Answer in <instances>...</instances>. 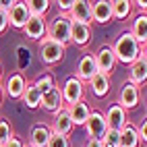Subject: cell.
I'll return each mask as SVG.
<instances>
[{"mask_svg":"<svg viewBox=\"0 0 147 147\" xmlns=\"http://www.w3.org/2000/svg\"><path fill=\"white\" fill-rule=\"evenodd\" d=\"M77 0H58L56 6H58V13H62V15H68L73 11V6H75Z\"/></svg>","mask_w":147,"mask_h":147,"instance_id":"obj_31","label":"cell"},{"mask_svg":"<svg viewBox=\"0 0 147 147\" xmlns=\"http://www.w3.org/2000/svg\"><path fill=\"white\" fill-rule=\"evenodd\" d=\"M91 42V27L81 23H71V44L77 48H85Z\"/></svg>","mask_w":147,"mask_h":147,"instance_id":"obj_19","label":"cell"},{"mask_svg":"<svg viewBox=\"0 0 147 147\" xmlns=\"http://www.w3.org/2000/svg\"><path fill=\"white\" fill-rule=\"evenodd\" d=\"M110 8H112V19H116V21H124L126 17H131L133 2H131V0H112Z\"/></svg>","mask_w":147,"mask_h":147,"instance_id":"obj_25","label":"cell"},{"mask_svg":"<svg viewBox=\"0 0 147 147\" xmlns=\"http://www.w3.org/2000/svg\"><path fill=\"white\" fill-rule=\"evenodd\" d=\"M40 100H42L40 89H37L33 83H29V81H27L25 91H23V95H21V102L29 108V110H35V108H40Z\"/></svg>","mask_w":147,"mask_h":147,"instance_id":"obj_24","label":"cell"},{"mask_svg":"<svg viewBox=\"0 0 147 147\" xmlns=\"http://www.w3.org/2000/svg\"><path fill=\"white\" fill-rule=\"evenodd\" d=\"M85 147H104V145H102V141H93V139H87Z\"/></svg>","mask_w":147,"mask_h":147,"instance_id":"obj_35","label":"cell"},{"mask_svg":"<svg viewBox=\"0 0 147 147\" xmlns=\"http://www.w3.org/2000/svg\"><path fill=\"white\" fill-rule=\"evenodd\" d=\"M93 60H95V68L97 73H102L106 77H112L114 68H116V58H114V52H112V46H102L100 50L93 54Z\"/></svg>","mask_w":147,"mask_h":147,"instance_id":"obj_5","label":"cell"},{"mask_svg":"<svg viewBox=\"0 0 147 147\" xmlns=\"http://www.w3.org/2000/svg\"><path fill=\"white\" fill-rule=\"evenodd\" d=\"M6 29H8V17H6L4 11H0V35H2Z\"/></svg>","mask_w":147,"mask_h":147,"instance_id":"obj_34","label":"cell"},{"mask_svg":"<svg viewBox=\"0 0 147 147\" xmlns=\"http://www.w3.org/2000/svg\"><path fill=\"white\" fill-rule=\"evenodd\" d=\"M40 108L46 112H58L60 108H64V102H62V93H60V87L54 85L50 91L42 93V100H40Z\"/></svg>","mask_w":147,"mask_h":147,"instance_id":"obj_16","label":"cell"},{"mask_svg":"<svg viewBox=\"0 0 147 147\" xmlns=\"http://www.w3.org/2000/svg\"><path fill=\"white\" fill-rule=\"evenodd\" d=\"M120 147H141L137 137V126L133 122H126L120 129Z\"/></svg>","mask_w":147,"mask_h":147,"instance_id":"obj_23","label":"cell"},{"mask_svg":"<svg viewBox=\"0 0 147 147\" xmlns=\"http://www.w3.org/2000/svg\"><path fill=\"white\" fill-rule=\"evenodd\" d=\"M110 79H112V77H106V75H102V73H95L93 79L87 83V85H89L91 93L102 100V97H106L108 93H110Z\"/></svg>","mask_w":147,"mask_h":147,"instance_id":"obj_22","label":"cell"},{"mask_svg":"<svg viewBox=\"0 0 147 147\" xmlns=\"http://www.w3.org/2000/svg\"><path fill=\"white\" fill-rule=\"evenodd\" d=\"M46 25H48V21L44 17H29V21L25 23V27L21 29V31L25 33L27 40L40 42V40L46 37Z\"/></svg>","mask_w":147,"mask_h":147,"instance_id":"obj_11","label":"cell"},{"mask_svg":"<svg viewBox=\"0 0 147 147\" xmlns=\"http://www.w3.org/2000/svg\"><path fill=\"white\" fill-rule=\"evenodd\" d=\"M60 93H62V102H64L66 108L77 104V102H83V97H85V83H81L75 75H71V77H66V81L62 83Z\"/></svg>","mask_w":147,"mask_h":147,"instance_id":"obj_4","label":"cell"},{"mask_svg":"<svg viewBox=\"0 0 147 147\" xmlns=\"http://www.w3.org/2000/svg\"><path fill=\"white\" fill-rule=\"evenodd\" d=\"M25 147H29V145H25Z\"/></svg>","mask_w":147,"mask_h":147,"instance_id":"obj_39","label":"cell"},{"mask_svg":"<svg viewBox=\"0 0 147 147\" xmlns=\"http://www.w3.org/2000/svg\"><path fill=\"white\" fill-rule=\"evenodd\" d=\"M104 114V120H106V126H108V131H120L122 126L129 122V118H126V112L122 110V108L118 104H112L110 108H108Z\"/></svg>","mask_w":147,"mask_h":147,"instance_id":"obj_10","label":"cell"},{"mask_svg":"<svg viewBox=\"0 0 147 147\" xmlns=\"http://www.w3.org/2000/svg\"><path fill=\"white\" fill-rule=\"evenodd\" d=\"M13 135H15L13 133V124L8 122L6 118H0V145H4Z\"/></svg>","mask_w":147,"mask_h":147,"instance_id":"obj_29","label":"cell"},{"mask_svg":"<svg viewBox=\"0 0 147 147\" xmlns=\"http://www.w3.org/2000/svg\"><path fill=\"white\" fill-rule=\"evenodd\" d=\"M137 137H139V143H141V145L147 143V122H145V120H143V124L137 126Z\"/></svg>","mask_w":147,"mask_h":147,"instance_id":"obj_32","label":"cell"},{"mask_svg":"<svg viewBox=\"0 0 147 147\" xmlns=\"http://www.w3.org/2000/svg\"><path fill=\"white\" fill-rule=\"evenodd\" d=\"M25 85H27V81H25L23 73H13V75L4 81V85H2L4 95H8L11 100H21V95H23V91H25Z\"/></svg>","mask_w":147,"mask_h":147,"instance_id":"obj_15","label":"cell"},{"mask_svg":"<svg viewBox=\"0 0 147 147\" xmlns=\"http://www.w3.org/2000/svg\"><path fill=\"white\" fill-rule=\"evenodd\" d=\"M102 145L104 147H120V131H106Z\"/></svg>","mask_w":147,"mask_h":147,"instance_id":"obj_28","label":"cell"},{"mask_svg":"<svg viewBox=\"0 0 147 147\" xmlns=\"http://www.w3.org/2000/svg\"><path fill=\"white\" fill-rule=\"evenodd\" d=\"M50 126L44 122H37L29 131V147H46L50 141Z\"/></svg>","mask_w":147,"mask_h":147,"instance_id":"obj_17","label":"cell"},{"mask_svg":"<svg viewBox=\"0 0 147 147\" xmlns=\"http://www.w3.org/2000/svg\"><path fill=\"white\" fill-rule=\"evenodd\" d=\"M133 4H137V6H139L143 13H145V8H147V2H143V0H137V2H133Z\"/></svg>","mask_w":147,"mask_h":147,"instance_id":"obj_36","label":"cell"},{"mask_svg":"<svg viewBox=\"0 0 147 147\" xmlns=\"http://www.w3.org/2000/svg\"><path fill=\"white\" fill-rule=\"evenodd\" d=\"M66 17L71 19V23H81V25L91 27L93 25V21H91V2H87V0H77L73 11Z\"/></svg>","mask_w":147,"mask_h":147,"instance_id":"obj_12","label":"cell"},{"mask_svg":"<svg viewBox=\"0 0 147 147\" xmlns=\"http://www.w3.org/2000/svg\"><path fill=\"white\" fill-rule=\"evenodd\" d=\"M46 147H71V139L68 137H60V135H50V141Z\"/></svg>","mask_w":147,"mask_h":147,"instance_id":"obj_30","label":"cell"},{"mask_svg":"<svg viewBox=\"0 0 147 147\" xmlns=\"http://www.w3.org/2000/svg\"><path fill=\"white\" fill-rule=\"evenodd\" d=\"M0 147H2V145H0Z\"/></svg>","mask_w":147,"mask_h":147,"instance_id":"obj_40","label":"cell"},{"mask_svg":"<svg viewBox=\"0 0 147 147\" xmlns=\"http://www.w3.org/2000/svg\"><path fill=\"white\" fill-rule=\"evenodd\" d=\"M6 17H8V27H13V29H21L25 27V23L29 21V15L27 13V6H25V2L23 0H17V2L13 4V8L6 13Z\"/></svg>","mask_w":147,"mask_h":147,"instance_id":"obj_13","label":"cell"},{"mask_svg":"<svg viewBox=\"0 0 147 147\" xmlns=\"http://www.w3.org/2000/svg\"><path fill=\"white\" fill-rule=\"evenodd\" d=\"M23 2H25L27 13L31 17H44V19H46L48 11H50V6H52L50 0H23Z\"/></svg>","mask_w":147,"mask_h":147,"instance_id":"obj_26","label":"cell"},{"mask_svg":"<svg viewBox=\"0 0 147 147\" xmlns=\"http://www.w3.org/2000/svg\"><path fill=\"white\" fill-rule=\"evenodd\" d=\"M85 133L89 139L93 141H102L104 139V135L108 131V126H106V120H104V114L100 110H91L89 112V118L85 120Z\"/></svg>","mask_w":147,"mask_h":147,"instance_id":"obj_7","label":"cell"},{"mask_svg":"<svg viewBox=\"0 0 147 147\" xmlns=\"http://www.w3.org/2000/svg\"><path fill=\"white\" fill-rule=\"evenodd\" d=\"M46 37L52 42H58L62 46L71 44V19L66 15L58 13L50 23L46 25Z\"/></svg>","mask_w":147,"mask_h":147,"instance_id":"obj_2","label":"cell"},{"mask_svg":"<svg viewBox=\"0 0 147 147\" xmlns=\"http://www.w3.org/2000/svg\"><path fill=\"white\" fill-rule=\"evenodd\" d=\"M143 50H145V48H141L139 44L135 42V37L131 35V31H122L118 37H116L114 46H112L116 62H122V64H129V66L139 58V54Z\"/></svg>","mask_w":147,"mask_h":147,"instance_id":"obj_1","label":"cell"},{"mask_svg":"<svg viewBox=\"0 0 147 147\" xmlns=\"http://www.w3.org/2000/svg\"><path fill=\"white\" fill-rule=\"evenodd\" d=\"M139 100H141V91H139V87L129 83V81H124L122 87H120V91H118V104L124 112H129V110H135L137 106H139Z\"/></svg>","mask_w":147,"mask_h":147,"instance_id":"obj_6","label":"cell"},{"mask_svg":"<svg viewBox=\"0 0 147 147\" xmlns=\"http://www.w3.org/2000/svg\"><path fill=\"white\" fill-rule=\"evenodd\" d=\"M0 83H2V64H0Z\"/></svg>","mask_w":147,"mask_h":147,"instance_id":"obj_38","label":"cell"},{"mask_svg":"<svg viewBox=\"0 0 147 147\" xmlns=\"http://www.w3.org/2000/svg\"><path fill=\"white\" fill-rule=\"evenodd\" d=\"M48 126H50V133H54V135L71 137V133L75 131V126H73V122H71V116H68L66 106L52 114V124H48Z\"/></svg>","mask_w":147,"mask_h":147,"instance_id":"obj_8","label":"cell"},{"mask_svg":"<svg viewBox=\"0 0 147 147\" xmlns=\"http://www.w3.org/2000/svg\"><path fill=\"white\" fill-rule=\"evenodd\" d=\"M64 54H66V46L58 44V42H52V40H48V37L40 40V60L46 66H54L58 62H62Z\"/></svg>","mask_w":147,"mask_h":147,"instance_id":"obj_3","label":"cell"},{"mask_svg":"<svg viewBox=\"0 0 147 147\" xmlns=\"http://www.w3.org/2000/svg\"><path fill=\"white\" fill-rule=\"evenodd\" d=\"M2 100H4V89H2V83H0V106H2Z\"/></svg>","mask_w":147,"mask_h":147,"instance_id":"obj_37","label":"cell"},{"mask_svg":"<svg viewBox=\"0 0 147 147\" xmlns=\"http://www.w3.org/2000/svg\"><path fill=\"white\" fill-rule=\"evenodd\" d=\"M91 21L97 25H106L112 21V8L108 0H97L91 2Z\"/></svg>","mask_w":147,"mask_h":147,"instance_id":"obj_18","label":"cell"},{"mask_svg":"<svg viewBox=\"0 0 147 147\" xmlns=\"http://www.w3.org/2000/svg\"><path fill=\"white\" fill-rule=\"evenodd\" d=\"M66 110H68V116H71L73 126H83V124H85V120L89 118L91 108L87 106V102L83 100V102H77V104H73V106H68Z\"/></svg>","mask_w":147,"mask_h":147,"instance_id":"obj_20","label":"cell"},{"mask_svg":"<svg viewBox=\"0 0 147 147\" xmlns=\"http://www.w3.org/2000/svg\"><path fill=\"white\" fill-rule=\"evenodd\" d=\"M37 89H40V93H46V91H50L52 87L56 85V81H54V77L50 75V73H42L40 77H37L35 81H31Z\"/></svg>","mask_w":147,"mask_h":147,"instance_id":"obj_27","label":"cell"},{"mask_svg":"<svg viewBox=\"0 0 147 147\" xmlns=\"http://www.w3.org/2000/svg\"><path fill=\"white\" fill-rule=\"evenodd\" d=\"M129 31L135 37V42L139 44L141 48H145V44H147V17H145V13H141V15L135 17V21H133V25H131Z\"/></svg>","mask_w":147,"mask_h":147,"instance_id":"obj_21","label":"cell"},{"mask_svg":"<svg viewBox=\"0 0 147 147\" xmlns=\"http://www.w3.org/2000/svg\"><path fill=\"white\" fill-rule=\"evenodd\" d=\"M145 81H147V54L143 50L139 54V58L129 66V83L141 87V85H145Z\"/></svg>","mask_w":147,"mask_h":147,"instance_id":"obj_9","label":"cell"},{"mask_svg":"<svg viewBox=\"0 0 147 147\" xmlns=\"http://www.w3.org/2000/svg\"><path fill=\"white\" fill-rule=\"evenodd\" d=\"M2 147H25V143H23L21 139H19L17 135H13V137H11V139H8V141H6Z\"/></svg>","mask_w":147,"mask_h":147,"instance_id":"obj_33","label":"cell"},{"mask_svg":"<svg viewBox=\"0 0 147 147\" xmlns=\"http://www.w3.org/2000/svg\"><path fill=\"white\" fill-rule=\"evenodd\" d=\"M97 73V68H95V60H93V54H83L79 58V62H77V73L75 77L79 79L81 83H89L93 79V75Z\"/></svg>","mask_w":147,"mask_h":147,"instance_id":"obj_14","label":"cell"}]
</instances>
